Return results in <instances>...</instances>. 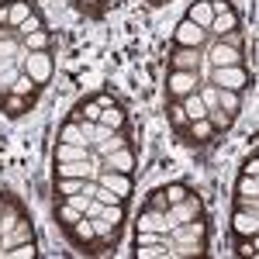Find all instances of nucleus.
Returning <instances> with one entry per match:
<instances>
[{"instance_id":"1","label":"nucleus","mask_w":259,"mask_h":259,"mask_svg":"<svg viewBox=\"0 0 259 259\" xmlns=\"http://www.w3.org/2000/svg\"><path fill=\"white\" fill-rule=\"evenodd\" d=\"M207 83H214V87H218V90H245V87H249V83H252V76H249V73H245V66H218V69H211V80Z\"/></svg>"},{"instance_id":"2","label":"nucleus","mask_w":259,"mask_h":259,"mask_svg":"<svg viewBox=\"0 0 259 259\" xmlns=\"http://www.w3.org/2000/svg\"><path fill=\"white\" fill-rule=\"evenodd\" d=\"M21 69H24L35 83H49V80H52V73H56L52 56H49L45 49H41V52H24V56H21Z\"/></svg>"},{"instance_id":"3","label":"nucleus","mask_w":259,"mask_h":259,"mask_svg":"<svg viewBox=\"0 0 259 259\" xmlns=\"http://www.w3.org/2000/svg\"><path fill=\"white\" fill-rule=\"evenodd\" d=\"M166 214H169V221L173 225H180V221H194V218H204V200L190 190L187 197L180 200V204H169L166 207Z\"/></svg>"},{"instance_id":"4","label":"nucleus","mask_w":259,"mask_h":259,"mask_svg":"<svg viewBox=\"0 0 259 259\" xmlns=\"http://www.w3.org/2000/svg\"><path fill=\"white\" fill-rule=\"evenodd\" d=\"M173 41H177V49H200L204 41H207V31L197 28L194 21H180L177 28H173Z\"/></svg>"},{"instance_id":"5","label":"nucleus","mask_w":259,"mask_h":259,"mask_svg":"<svg viewBox=\"0 0 259 259\" xmlns=\"http://www.w3.org/2000/svg\"><path fill=\"white\" fill-rule=\"evenodd\" d=\"M207 66L211 69H218V66H239L242 62V52H239V45H228V41H214L211 49H207Z\"/></svg>"},{"instance_id":"6","label":"nucleus","mask_w":259,"mask_h":259,"mask_svg":"<svg viewBox=\"0 0 259 259\" xmlns=\"http://www.w3.org/2000/svg\"><path fill=\"white\" fill-rule=\"evenodd\" d=\"M200 87V80H197V73L194 69H173L169 73V80H166V90L173 94V97H187V94H194Z\"/></svg>"},{"instance_id":"7","label":"nucleus","mask_w":259,"mask_h":259,"mask_svg":"<svg viewBox=\"0 0 259 259\" xmlns=\"http://www.w3.org/2000/svg\"><path fill=\"white\" fill-rule=\"evenodd\" d=\"M169 242L177 245V242H204V235H207V225L200 218H194V221H180V225H173L169 232Z\"/></svg>"},{"instance_id":"8","label":"nucleus","mask_w":259,"mask_h":259,"mask_svg":"<svg viewBox=\"0 0 259 259\" xmlns=\"http://www.w3.org/2000/svg\"><path fill=\"white\" fill-rule=\"evenodd\" d=\"M232 232L239 239H256L259 235V211H249V207H239L232 214Z\"/></svg>"},{"instance_id":"9","label":"nucleus","mask_w":259,"mask_h":259,"mask_svg":"<svg viewBox=\"0 0 259 259\" xmlns=\"http://www.w3.org/2000/svg\"><path fill=\"white\" fill-rule=\"evenodd\" d=\"M100 169H114V173H132V169H135V152H132L128 145H121V149H114V152L100 156Z\"/></svg>"},{"instance_id":"10","label":"nucleus","mask_w":259,"mask_h":259,"mask_svg":"<svg viewBox=\"0 0 259 259\" xmlns=\"http://www.w3.org/2000/svg\"><path fill=\"white\" fill-rule=\"evenodd\" d=\"M97 183H100V187H107L111 194H118V197H128V194H132V173L100 169V173H97Z\"/></svg>"},{"instance_id":"11","label":"nucleus","mask_w":259,"mask_h":259,"mask_svg":"<svg viewBox=\"0 0 259 259\" xmlns=\"http://www.w3.org/2000/svg\"><path fill=\"white\" fill-rule=\"evenodd\" d=\"M169 228H173V221L162 207H149L139 218V232H169Z\"/></svg>"},{"instance_id":"12","label":"nucleus","mask_w":259,"mask_h":259,"mask_svg":"<svg viewBox=\"0 0 259 259\" xmlns=\"http://www.w3.org/2000/svg\"><path fill=\"white\" fill-rule=\"evenodd\" d=\"M21 242H31V221H24V218H21L11 232L0 235V256H4V249H14V245H21Z\"/></svg>"},{"instance_id":"13","label":"nucleus","mask_w":259,"mask_h":259,"mask_svg":"<svg viewBox=\"0 0 259 259\" xmlns=\"http://www.w3.org/2000/svg\"><path fill=\"white\" fill-rule=\"evenodd\" d=\"M24 56V45H21L18 38V31H11V28H4L0 31V59H18Z\"/></svg>"},{"instance_id":"14","label":"nucleus","mask_w":259,"mask_h":259,"mask_svg":"<svg viewBox=\"0 0 259 259\" xmlns=\"http://www.w3.org/2000/svg\"><path fill=\"white\" fill-rule=\"evenodd\" d=\"M187 21H194L197 28H211V21H214V7H211V0H194L190 4V11H187Z\"/></svg>"},{"instance_id":"15","label":"nucleus","mask_w":259,"mask_h":259,"mask_svg":"<svg viewBox=\"0 0 259 259\" xmlns=\"http://www.w3.org/2000/svg\"><path fill=\"white\" fill-rule=\"evenodd\" d=\"M31 14H35V11H31L28 0H11V4H7V28L18 31L21 24H24V18H31Z\"/></svg>"},{"instance_id":"16","label":"nucleus","mask_w":259,"mask_h":259,"mask_svg":"<svg viewBox=\"0 0 259 259\" xmlns=\"http://www.w3.org/2000/svg\"><path fill=\"white\" fill-rule=\"evenodd\" d=\"M180 107H183L187 121H200V118H207V107H204V100H200L197 90H194V94H187V97H180Z\"/></svg>"},{"instance_id":"17","label":"nucleus","mask_w":259,"mask_h":259,"mask_svg":"<svg viewBox=\"0 0 259 259\" xmlns=\"http://www.w3.org/2000/svg\"><path fill=\"white\" fill-rule=\"evenodd\" d=\"M235 28H239V14L228 7V11L214 14V21H211V28H207V31H214V35H232Z\"/></svg>"},{"instance_id":"18","label":"nucleus","mask_w":259,"mask_h":259,"mask_svg":"<svg viewBox=\"0 0 259 259\" xmlns=\"http://www.w3.org/2000/svg\"><path fill=\"white\" fill-rule=\"evenodd\" d=\"M73 159H90V145H69V142H59V145H56V162H73Z\"/></svg>"},{"instance_id":"19","label":"nucleus","mask_w":259,"mask_h":259,"mask_svg":"<svg viewBox=\"0 0 259 259\" xmlns=\"http://www.w3.org/2000/svg\"><path fill=\"white\" fill-rule=\"evenodd\" d=\"M97 124L111 128V132H121V124H124V111H121L118 104H104V107H100V118H97Z\"/></svg>"},{"instance_id":"20","label":"nucleus","mask_w":259,"mask_h":259,"mask_svg":"<svg viewBox=\"0 0 259 259\" xmlns=\"http://www.w3.org/2000/svg\"><path fill=\"white\" fill-rule=\"evenodd\" d=\"M197 66H200L197 49H177V52H173V69H194V73H197Z\"/></svg>"},{"instance_id":"21","label":"nucleus","mask_w":259,"mask_h":259,"mask_svg":"<svg viewBox=\"0 0 259 259\" xmlns=\"http://www.w3.org/2000/svg\"><path fill=\"white\" fill-rule=\"evenodd\" d=\"M259 197V177H245L242 173L239 183H235V200H252Z\"/></svg>"},{"instance_id":"22","label":"nucleus","mask_w":259,"mask_h":259,"mask_svg":"<svg viewBox=\"0 0 259 259\" xmlns=\"http://www.w3.org/2000/svg\"><path fill=\"white\" fill-rule=\"evenodd\" d=\"M69 239H73V242H90V239H97V232H94V221L83 214L76 225H69Z\"/></svg>"},{"instance_id":"23","label":"nucleus","mask_w":259,"mask_h":259,"mask_svg":"<svg viewBox=\"0 0 259 259\" xmlns=\"http://www.w3.org/2000/svg\"><path fill=\"white\" fill-rule=\"evenodd\" d=\"M218 107L225 111V114H239L242 111V97H239V90H218Z\"/></svg>"},{"instance_id":"24","label":"nucleus","mask_w":259,"mask_h":259,"mask_svg":"<svg viewBox=\"0 0 259 259\" xmlns=\"http://www.w3.org/2000/svg\"><path fill=\"white\" fill-rule=\"evenodd\" d=\"M121 145H128V142L121 139L118 132H111L107 139H100V142H97V149H90V156H97V159H100V156H107V152H114V149H121Z\"/></svg>"},{"instance_id":"25","label":"nucleus","mask_w":259,"mask_h":259,"mask_svg":"<svg viewBox=\"0 0 259 259\" xmlns=\"http://www.w3.org/2000/svg\"><path fill=\"white\" fill-rule=\"evenodd\" d=\"M59 142H69V145H87V142H83L80 121H66V124H62V132H59Z\"/></svg>"},{"instance_id":"26","label":"nucleus","mask_w":259,"mask_h":259,"mask_svg":"<svg viewBox=\"0 0 259 259\" xmlns=\"http://www.w3.org/2000/svg\"><path fill=\"white\" fill-rule=\"evenodd\" d=\"M24 52H41V49H49V31L41 28V31H31V35H24Z\"/></svg>"},{"instance_id":"27","label":"nucleus","mask_w":259,"mask_h":259,"mask_svg":"<svg viewBox=\"0 0 259 259\" xmlns=\"http://www.w3.org/2000/svg\"><path fill=\"white\" fill-rule=\"evenodd\" d=\"M211 135H214V124H211L207 118H200V121H190V139H194V142H207Z\"/></svg>"},{"instance_id":"28","label":"nucleus","mask_w":259,"mask_h":259,"mask_svg":"<svg viewBox=\"0 0 259 259\" xmlns=\"http://www.w3.org/2000/svg\"><path fill=\"white\" fill-rule=\"evenodd\" d=\"M35 242H21V245H14V249H4V256L0 259H35Z\"/></svg>"},{"instance_id":"29","label":"nucleus","mask_w":259,"mask_h":259,"mask_svg":"<svg viewBox=\"0 0 259 259\" xmlns=\"http://www.w3.org/2000/svg\"><path fill=\"white\" fill-rule=\"evenodd\" d=\"M187 194H190V187H187V183H169V187L162 190V200H166V207H169V204H180Z\"/></svg>"},{"instance_id":"30","label":"nucleus","mask_w":259,"mask_h":259,"mask_svg":"<svg viewBox=\"0 0 259 259\" xmlns=\"http://www.w3.org/2000/svg\"><path fill=\"white\" fill-rule=\"evenodd\" d=\"M18 76H21V62H11V66L0 73V94H11V87H14Z\"/></svg>"},{"instance_id":"31","label":"nucleus","mask_w":259,"mask_h":259,"mask_svg":"<svg viewBox=\"0 0 259 259\" xmlns=\"http://www.w3.org/2000/svg\"><path fill=\"white\" fill-rule=\"evenodd\" d=\"M35 87H38V83H35L31 76H28V73H24V69H21V76L14 80V87H11V94H14V97H28V94H31Z\"/></svg>"},{"instance_id":"32","label":"nucleus","mask_w":259,"mask_h":259,"mask_svg":"<svg viewBox=\"0 0 259 259\" xmlns=\"http://www.w3.org/2000/svg\"><path fill=\"white\" fill-rule=\"evenodd\" d=\"M56 218H59V225H66V228H69V225H76L83 214H80V211H73V207H69V204L62 200L59 207H56Z\"/></svg>"},{"instance_id":"33","label":"nucleus","mask_w":259,"mask_h":259,"mask_svg":"<svg viewBox=\"0 0 259 259\" xmlns=\"http://www.w3.org/2000/svg\"><path fill=\"white\" fill-rule=\"evenodd\" d=\"M197 94H200V100H204V107H207V111H211V107H218V87H214V83H200Z\"/></svg>"},{"instance_id":"34","label":"nucleus","mask_w":259,"mask_h":259,"mask_svg":"<svg viewBox=\"0 0 259 259\" xmlns=\"http://www.w3.org/2000/svg\"><path fill=\"white\" fill-rule=\"evenodd\" d=\"M207 121H211L214 128H221V132H225V128H232V114H225L221 107H211V111H207Z\"/></svg>"},{"instance_id":"35","label":"nucleus","mask_w":259,"mask_h":259,"mask_svg":"<svg viewBox=\"0 0 259 259\" xmlns=\"http://www.w3.org/2000/svg\"><path fill=\"white\" fill-rule=\"evenodd\" d=\"M166 239V232H139L135 235V245H159Z\"/></svg>"},{"instance_id":"36","label":"nucleus","mask_w":259,"mask_h":259,"mask_svg":"<svg viewBox=\"0 0 259 259\" xmlns=\"http://www.w3.org/2000/svg\"><path fill=\"white\" fill-rule=\"evenodd\" d=\"M90 200L94 197H87V194H83V190H76V194H69V197H66V204H69V207H73V211H87V204H90Z\"/></svg>"},{"instance_id":"37","label":"nucleus","mask_w":259,"mask_h":259,"mask_svg":"<svg viewBox=\"0 0 259 259\" xmlns=\"http://www.w3.org/2000/svg\"><path fill=\"white\" fill-rule=\"evenodd\" d=\"M90 221H94V232H97V239H111V235L118 232L111 221H104V218H90Z\"/></svg>"},{"instance_id":"38","label":"nucleus","mask_w":259,"mask_h":259,"mask_svg":"<svg viewBox=\"0 0 259 259\" xmlns=\"http://www.w3.org/2000/svg\"><path fill=\"white\" fill-rule=\"evenodd\" d=\"M100 107H104V104H97V100H87V104H80L83 121H97V118H100Z\"/></svg>"},{"instance_id":"39","label":"nucleus","mask_w":259,"mask_h":259,"mask_svg":"<svg viewBox=\"0 0 259 259\" xmlns=\"http://www.w3.org/2000/svg\"><path fill=\"white\" fill-rule=\"evenodd\" d=\"M31 31H41V18H38V14L24 18V24L18 28V35H21V38H24V35H31Z\"/></svg>"},{"instance_id":"40","label":"nucleus","mask_w":259,"mask_h":259,"mask_svg":"<svg viewBox=\"0 0 259 259\" xmlns=\"http://www.w3.org/2000/svg\"><path fill=\"white\" fill-rule=\"evenodd\" d=\"M169 121H173L177 128H183V124H190V121H187V114H183V107H180V104H173V107H169Z\"/></svg>"},{"instance_id":"41","label":"nucleus","mask_w":259,"mask_h":259,"mask_svg":"<svg viewBox=\"0 0 259 259\" xmlns=\"http://www.w3.org/2000/svg\"><path fill=\"white\" fill-rule=\"evenodd\" d=\"M242 173L245 177H259V156H249V159L242 162Z\"/></svg>"},{"instance_id":"42","label":"nucleus","mask_w":259,"mask_h":259,"mask_svg":"<svg viewBox=\"0 0 259 259\" xmlns=\"http://www.w3.org/2000/svg\"><path fill=\"white\" fill-rule=\"evenodd\" d=\"M239 256H256V239H242L239 242Z\"/></svg>"},{"instance_id":"43","label":"nucleus","mask_w":259,"mask_h":259,"mask_svg":"<svg viewBox=\"0 0 259 259\" xmlns=\"http://www.w3.org/2000/svg\"><path fill=\"white\" fill-rule=\"evenodd\" d=\"M100 211H104V204H100V200L94 197V200H90V204H87V211H83V214H87V218H97Z\"/></svg>"},{"instance_id":"44","label":"nucleus","mask_w":259,"mask_h":259,"mask_svg":"<svg viewBox=\"0 0 259 259\" xmlns=\"http://www.w3.org/2000/svg\"><path fill=\"white\" fill-rule=\"evenodd\" d=\"M7 232V225H4V204H0V235Z\"/></svg>"},{"instance_id":"45","label":"nucleus","mask_w":259,"mask_h":259,"mask_svg":"<svg viewBox=\"0 0 259 259\" xmlns=\"http://www.w3.org/2000/svg\"><path fill=\"white\" fill-rule=\"evenodd\" d=\"M11 62H18V59H0V73H4V69H7Z\"/></svg>"},{"instance_id":"46","label":"nucleus","mask_w":259,"mask_h":259,"mask_svg":"<svg viewBox=\"0 0 259 259\" xmlns=\"http://www.w3.org/2000/svg\"><path fill=\"white\" fill-rule=\"evenodd\" d=\"M80 4H97V0H80Z\"/></svg>"}]
</instances>
